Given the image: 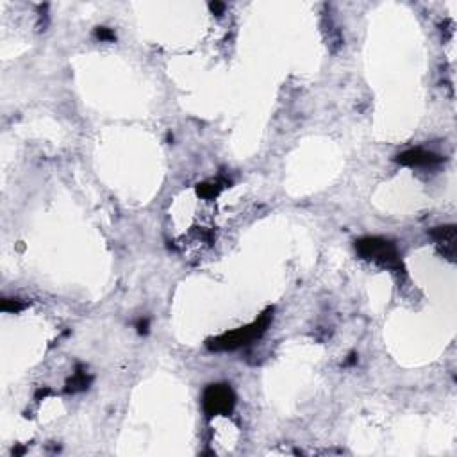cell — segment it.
Masks as SVG:
<instances>
[{"instance_id":"obj_5","label":"cell","mask_w":457,"mask_h":457,"mask_svg":"<svg viewBox=\"0 0 457 457\" xmlns=\"http://www.w3.org/2000/svg\"><path fill=\"white\" fill-rule=\"evenodd\" d=\"M397 163L404 166H432L441 163V157L436 154L427 152L424 148H413V150H407V152L400 154L397 157Z\"/></svg>"},{"instance_id":"obj_9","label":"cell","mask_w":457,"mask_h":457,"mask_svg":"<svg viewBox=\"0 0 457 457\" xmlns=\"http://www.w3.org/2000/svg\"><path fill=\"white\" fill-rule=\"evenodd\" d=\"M147 327H148L147 320H141V322L138 323V330H140V332H147Z\"/></svg>"},{"instance_id":"obj_3","label":"cell","mask_w":457,"mask_h":457,"mask_svg":"<svg viewBox=\"0 0 457 457\" xmlns=\"http://www.w3.org/2000/svg\"><path fill=\"white\" fill-rule=\"evenodd\" d=\"M236 397L227 384H211L204 391V411L208 416L228 415L233 411Z\"/></svg>"},{"instance_id":"obj_8","label":"cell","mask_w":457,"mask_h":457,"mask_svg":"<svg viewBox=\"0 0 457 457\" xmlns=\"http://www.w3.org/2000/svg\"><path fill=\"white\" fill-rule=\"evenodd\" d=\"M209 8H211L213 13H224L225 4H220V2H213V4L209 6Z\"/></svg>"},{"instance_id":"obj_7","label":"cell","mask_w":457,"mask_h":457,"mask_svg":"<svg viewBox=\"0 0 457 457\" xmlns=\"http://www.w3.org/2000/svg\"><path fill=\"white\" fill-rule=\"evenodd\" d=\"M95 34H97V38L102 39V42H111V39H114V33L111 29H107V27H98Z\"/></svg>"},{"instance_id":"obj_6","label":"cell","mask_w":457,"mask_h":457,"mask_svg":"<svg viewBox=\"0 0 457 457\" xmlns=\"http://www.w3.org/2000/svg\"><path fill=\"white\" fill-rule=\"evenodd\" d=\"M89 382H91V377L86 375V372H77L75 375L68 381L66 391H72V393H75V391H82L88 388Z\"/></svg>"},{"instance_id":"obj_4","label":"cell","mask_w":457,"mask_h":457,"mask_svg":"<svg viewBox=\"0 0 457 457\" xmlns=\"http://www.w3.org/2000/svg\"><path fill=\"white\" fill-rule=\"evenodd\" d=\"M431 238L436 242L438 247H441V252H443L445 258H449L450 261L456 259L457 233L454 225H445V227L432 228Z\"/></svg>"},{"instance_id":"obj_2","label":"cell","mask_w":457,"mask_h":457,"mask_svg":"<svg viewBox=\"0 0 457 457\" xmlns=\"http://www.w3.org/2000/svg\"><path fill=\"white\" fill-rule=\"evenodd\" d=\"M270 311L268 313L262 314L259 320H256L252 325H247V327H242V329L234 330V332H227V334L220 336V338L216 339H211V341L208 343V347L211 348V350H216V352H222V350H234V348H240L242 345H247V343H250L252 339L259 338V336L267 330L268 323H270Z\"/></svg>"},{"instance_id":"obj_1","label":"cell","mask_w":457,"mask_h":457,"mask_svg":"<svg viewBox=\"0 0 457 457\" xmlns=\"http://www.w3.org/2000/svg\"><path fill=\"white\" fill-rule=\"evenodd\" d=\"M356 249L364 259H370V261L377 262V265H381L384 268H390V270H402V262H400L397 247L388 240H384V238H363V240L356 242Z\"/></svg>"}]
</instances>
